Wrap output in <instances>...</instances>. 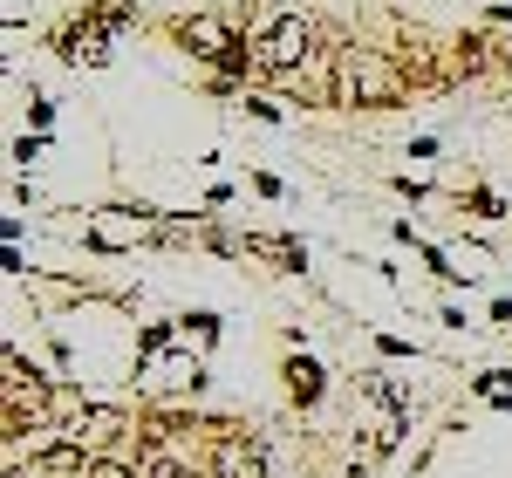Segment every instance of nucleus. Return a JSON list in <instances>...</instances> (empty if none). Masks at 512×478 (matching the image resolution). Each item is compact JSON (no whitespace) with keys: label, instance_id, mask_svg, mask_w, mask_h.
I'll list each match as a JSON object with an SVG mask.
<instances>
[{"label":"nucleus","instance_id":"obj_1","mask_svg":"<svg viewBox=\"0 0 512 478\" xmlns=\"http://www.w3.org/2000/svg\"><path fill=\"white\" fill-rule=\"evenodd\" d=\"M403 69H396L390 55H376V48H349L342 55V103L355 110H396L403 103Z\"/></svg>","mask_w":512,"mask_h":478},{"label":"nucleus","instance_id":"obj_2","mask_svg":"<svg viewBox=\"0 0 512 478\" xmlns=\"http://www.w3.org/2000/svg\"><path fill=\"white\" fill-rule=\"evenodd\" d=\"M315 55V28L301 14H274L260 28V48H253V69H301Z\"/></svg>","mask_w":512,"mask_h":478},{"label":"nucleus","instance_id":"obj_3","mask_svg":"<svg viewBox=\"0 0 512 478\" xmlns=\"http://www.w3.org/2000/svg\"><path fill=\"white\" fill-rule=\"evenodd\" d=\"M205 472H212V478H267V444L246 438V431H219L212 458H205Z\"/></svg>","mask_w":512,"mask_h":478},{"label":"nucleus","instance_id":"obj_4","mask_svg":"<svg viewBox=\"0 0 512 478\" xmlns=\"http://www.w3.org/2000/svg\"><path fill=\"white\" fill-rule=\"evenodd\" d=\"M178 41H185V48H192V55H205V62H233L239 69V41H233V28H226V21H219V14H185V21H178Z\"/></svg>","mask_w":512,"mask_h":478},{"label":"nucleus","instance_id":"obj_5","mask_svg":"<svg viewBox=\"0 0 512 478\" xmlns=\"http://www.w3.org/2000/svg\"><path fill=\"white\" fill-rule=\"evenodd\" d=\"M123 431H130V417H123L117 403H82L76 417H69V431H62V438H76V444H117Z\"/></svg>","mask_w":512,"mask_h":478},{"label":"nucleus","instance_id":"obj_6","mask_svg":"<svg viewBox=\"0 0 512 478\" xmlns=\"http://www.w3.org/2000/svg\"><path fill=\"white\" fill-rule=\"evenodd\" d=\"M321 390H328V383H321V369H315L308 356H294V362H287V397L301 403V410H315Z\"/></svg>","mask_w":512,"mask_h":478},{"label":"nucleus","instance_id":"obj_7","mask_svg":"<svg viewBox=\"0 0 512 478\" xmlns=\"http://www.w3.org/2000/svg\"><path fill=\"white\" fill-rule=\"evenodd\" d=\"M144 478H198V465L185 451H171V444H151V458H144Z\"/></svg>","mask_w":512,"mask_h":478},{"label":"nucleus","instance_id":"obj_8","mask_svg":"<svg viewBox=\"0 0 512 478\" xmlns=\"http://www.w3.org/2000/svg\"><path fill=\"white\" fill-rule=\"evenodd\" d=\"M89 246H96V253H123V246H137V233H130V226H123V219H89Z\"/></svg>","mask_w":512,"mask_h":478},{"label":"nucleus","instance_id":"obj_9","mask_svg":"<svg viewBox=\"0 0 512 478\" xmlns=\"http://www.w3.org/2000/svg\"><path fill=\"white\" fill-rule=\"evenodd\" d=\"M458 205H465V212H472V219H506V205L492 199V192H485V185H472V192H465V199H458Z\"/></svg>","mask_w":512,"mask_h":478},{"label":"nucleus","instance_id":"obj_10","mask_svg":"<svg viewBox=\"0 0 512 478\" xmlns=\"http://www.w3.org/2000/svg\"><path fill=\"white\" fill-rule=\"evenodd\" d=\"M82 478H137V472H130L123 458H110V451H96V458H89V472H82Z\"/></svg>","mask_w":512,"mask_h":478},{"label":"nucleus","instance_id":"obj_11","mask_svg":"<svg viewBox=\"0 0 512 478\" xmlns=\"http://www.w3.org/2000/svg\"><path fill=\"white\" fill-rule=\"evenodd\" d=\"M164 349H171V321H151V328H144V362H158Z\"/></svg>","mask_w":512,"mask_h":478},{"label":"nucleus","instance_id":"obj_12","mask_svg":"<svg viewBox=\"0 0 512 478\" xmlns=\"http://www.w3.org/2000/svg\"><path fill=\"white\" fill-rule=\"evenodd\" d=\"M185 328H192L198 342H219V315H205V308H198V315H185Z\"/></svg>","mask_w":512,"mask_h":478},{"label":"nucleus","instance_id":"obj_13","mask_svg":"<svg viewBox=\"0 0 512 478\" xmlns=\"http://www.w3.org/2000/svg\"><path fill=\"white\" fill-rule=\"evenodd\" d=\"M41 151H48V137H41V130H35V137H21V144H14V158H21V164H35Z\"/></svg>","mask_w":512,"mask_h":478},{"label":"nucleus","instance_id":"obj_14","mask_svg":"<svg viewBox=\"0 0 512 478\" xmlns=\"http://www.w3.org/2000/svg\"><path fill=\"white\" fill-rule=\"evenodd\" d=\"M7 478H48V472H41V458H28V465L14 458V465H7Z\"/></svg>","mask_w":512,"mask_h":478},{"label":"nucleus","instance_id":"obj_15","mask_svg":"<svg viewBox=\"0 0 512 478\" xmlns=\"http://www.w3.org/2000/svg\"><path fill=\"white\" fill-rule=\"evenodd\" d=\"M349 478H376V472H362V465H355V472H349Z\"/></svg>","mask_w":512,"mask_h":478}]
</instances>
